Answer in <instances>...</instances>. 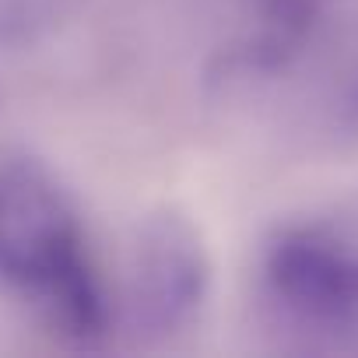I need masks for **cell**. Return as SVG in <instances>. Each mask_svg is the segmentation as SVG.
Here are the masks:
<instances>
[{"label": "cell", "mask_w": 358, "mask_h": 358, "mask_svg": "<svg viewBox=\"0 0 358 358\" xmlns=\"http://www.w3.org/2000/svg\"><path fill=\"white\" fill-rule=\"evenodd\" d=\"M0 285L74 341L109 334L116 302L60 176L36 155L0 151Z\"/></svg>", "instance_id": "obj_1"}, {"label": "cell", "mask_w": 358, "mask_h": 358, "mask_svg": "<svg viewBox=\"0 0 358 358\" xmlns=\"http://www.w3.org/2000/svg\"><path fill=\"white\" fill-rule=\"evenodd\" d=\"M211 250L201 225L172 204L141 218L130 246L127 299L130 327L144 341L187 334L211 295Z\"/></svg>", "instance_id": "obj_2"}, {"label": "cell", "mask_w": 358, "mask_h": 358, "mask_svg": "<svg viewBox=\"0 0 358 358\" xmlns=\"http://www.w3.org/2000/svg\"><path fill=\"white\" fill-rule=\"evenodd\" d=\"M264 285L299 327L320 334L358 327V246L334 229H278L264 250Z\"/></svg>", "instance_id": "obj_3"}]
</instances>
